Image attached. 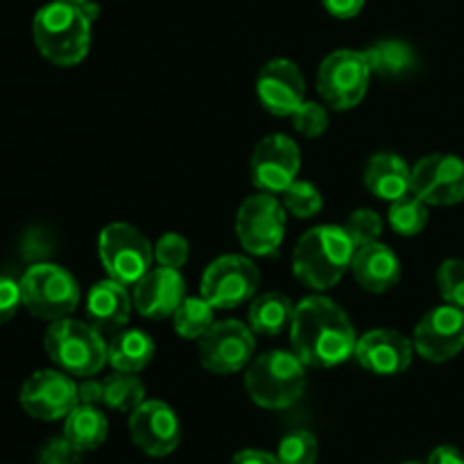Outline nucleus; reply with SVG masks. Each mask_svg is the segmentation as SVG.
I'll list each match as a JSON object with an SVG mask.
<instances>
[{
  "label": "nucleus",
  "mask_w": 464,
  "mask_h": 464,
  "mask_svg": "<svg viewBox=\"0 0 464 464\" xmlns=\"http://www.w3.org/2000/svg\"><path fill=\"white\" fill-rule=\"evenodd\" d=\"M290 343L304 365L329 370L353 356L358 335L347 313L334 299L313 295L295 306Z\"/></svg>",
  "instance_id": "f257e3e1"
},
{
  "label": "nucleus",
  "mask_w": 464,
  "mask_h": 464,
  "mask_svg": "<svg viewBox=\"0 0 464 464\" xmlns=\"http://www.w3.org/2000/svg\"><path fill=\"white\" fill-rule=\"evenodd\" d=\"M356 247L344 227L322 225L306 231L293 252V272L313 290H329L352 270Z\"/></svg>",
  "instance_id": "f03ea898"
},
{
  "label": "nucleus",
  "mask_w": 464,
  "mask_h": 464,
  "mask_svg": "<svg viewBox=\"0 0 464 464\" xmlns=\"http://www.w3.org/2000/svg\"><path fill=\"white\" fill-rule=\"evenodd\" d=\"M91 18L82 5L54 3L44 5L32 21V36L48 62L57 66H75L89 54Z\"/></svg>",
  "instance_id": "7ed1b4c3"
},
{
  "label": "nucleus",
  "mask_w": 464,
  "mask_h": 464,
  "mask_svg": "<svg viewBox=\"0 0 464 464\" xmlns=\"http://www.w3.org/2000/svg\"><path fill=\"white\" fill-rule=\"evenodd\" d=\"M249 399L266 411H285L306 390V365L295 352L275 349L254 358L245 372Z\"/></svg>",
  "instance_id": "20e7f679"
},
{
  "label": "nucleus",
  "mask_w": 464,
  "mask_h": 464,
  "mask_svg": "<svg viewBox=\"0 0 464 464\" xmlns=\"http://www.w3.org/2000/svg\"><path fill=\"white\" fill-rule=\"evenodd\" d=\"M44 347L59 370L82 379L95 376L109 362V347L102 340V334L95 326L71 317H63L48 326Z\"/></svg>",
  "instance_id": "39448f33"
},
{
  "label": "nucleus",
  "mask_w": 464,
  "mask_h": 464,
  "mask_svg": "<svg viewBox=\"0 0 464 464\" xmlns=\"http://www.w3.org/2000/svg\"><path fill=\"white\" fill-rule=\"evenodd\" d=\"M18 284L23 306L39 320H63L80 304V285L75 276L54 263H32Z\"/></svg>",
  "instance_id": "423d86ee"
},
{
  "label": "nucleus",
  "mask_w": 464,
  "mask_h": 464,
  "mask_svg": "<svg viewBox=\"0 0 464 464\" xmlns=\"http://www.w3.org/2000/svg\"><path fill=\"white\" fill-rule=\"evenodd\" d=\"M98 254L109 279L122 285H136L152 270L154 247L127 222H113L100 231Z\"/></svg>",
  "instance_id": "0eeeda50"
},
{
  "label": "nucleus",
  "mask_w": 464,
  "mask_h": 464,
  "mask_svg": "<svg viewBox=\"0 0 464 464\" xmlns=\"http://www.w3.org/2000/svg\"><path fill=\"white\" fill-rule=\"evenodd\" d=\"M372 68L365 53L358 50H335L317 71V93L335 111H347L362 102L370 86Z\"/></svg>",
  "instance_id": "6e6552de"
},
{
  "label": "nucleus",
  "mask_w": 464,
  "mask_h": 464,
  "mask_svg": "<svg viewBox=\"0 0 464 464\" xmlns=\"http://www.w3.org/2000/svg\"><path fill=\"white\" fill-rule=\"evenodd\" d=\"M236 236L252 256H270L285 236V208L275 195L258 193L245 199L236 216Z\"/></svg>",
  "instance_id": "1a4fd4ad"
},
{
  "label": "nucleus",
  "mask_w": 464,
  "mask_h": 464,
  "mask_svg": "<svg viewBox=\"0 0 464 464\" xmlns=\"http://www.w3.org/2000/svg\"><path fill=\"white\" fill-rule=\"evenodd\" d=\"M261 285V272L240 254H227L216 258L204 270L202 297L213 308H236L247 304Z\"/></svg>",
  "instance_id": "9d476101"
},
{
  "label": "nucleus",
  "mask_w": 464,
  "mask_h": 464,
  "mask_svg": "<svg viewBox=\"0 0 464 464\" xmlns=\"http://www.w3.org/2000/svg\"><path fill=\"white\" fill-rule=\"evenodd\" d=\"M254 331L238 320L216 322L199 338V362L213 374H234L252 362Z\"/></svg>",
  "instance_id": "9b49d317"
},
{
  "label": "nucleus",
  "mask_w": 464,
  "mask_h": 464,
  "mask_svg": "<svg viewBox=\"0 0 464 464\" xmlns=\"http://www.w3.org/2000/svg\"><path fill=\"white\" fill-rule=\"evenodd\" d=\"M302 152L285 134H270L261 139L249 159V177L261 193H284L299 175Z\"/></svg>",
  "instance_id": "f8f14e48"
},
{
  "label": "nucleus",
  "mask_w": 464,
  "mask_h": 464,
  "mask_svg": "<svg viewBox=\"0 0 464 464\" xmlns=\"http://www.w3.org/2000/svg\"><path fill=\"white\" fill-rule=\"evenodd\" d=\"M21 408L41 421L66 420L68 412L80 403L77 383L71 374L57 370H39L23 383L18 394Z\"/></svg>",
  "instance_id": "ddd939ff"
},
{
  "label": "nucleus",
  "mask_w": 464,
  "mask_h": 464,
  "mask_svg": "<svg viewBox=\"0 0 464 464\" xmlns=\"http://www.w3.org/2000/svg\"><path fill=\"white\" fill-rule=\"evenodd\" d=\"M411 193L429 207L464 202V161L456 154H429L412 168Z\"/></svg>",
  "instance_id": "4468645a"
},
{
  "label": "nucleus",
  "mask_w": 464,
  "mask_h": 464,
  "mask_svg": "<svg viewBox=\"0 0 464 464\" xmlns=\"http://www.w3.org/2000/svg\"><path fill=\"white\" fill-rule=\"evenodd\" d=\"M415 352L429 362H447L464 349V308L438 306L415 329Z\"/></svg>",
  "instance_id": "2eb2a0df"
},
{
  "label": "nucleus",
  "mask_w": 464,
  "mask_h": 464,
  "mask_svg": "<svg viewBox=\"0 0 464 464\" xmlns=\"http://www.w3.org/2000/svg\"><path fill=\"white\" fill-rule=\"evenodd\" d=\"M130 433L136 447L152 458L170 456L181 442L179 417L163 401H143L130 412Z\"/></svg>",
  "instance_id": "dca6fc26"
},
{
  "label": "nucleus",
  "mask_w": 464,
  "mask_h": 464,
  "mask_svg": "<svg viewBox=\"0 0 464 464\" xmlns=\"http://www.w3.org/2000/svg\"><path fill=\"white\" fill-rule=\"evenodd\" d=\"M256 93L263 109L272 116H293L306 100V82L302 71L290 59H272L261 68L256 80Z\"/></svg>",
  "instance_id": "f3484780"
},
{
  "label": "nucleus",
  "mask_w": 464,
  "mask_h": 464,
  "mask_svg": "<svg viewBox=\"0 0 464 464\" xmlns=\"http://www.w3.org/2000/svg\"><path fill=\"white\" fill-rule=\"evenodd\" d=\"M412 353L415 344L403 334L392 329H374L358 338L353 358L372 374L394 376L411 367Z\"/></svg>",
  "instance_id": "a211bd4d"
},
{
  "label": "nucleus",
  "mask_w": 464,
  "mask_h": 464,
  "mask_svg": "<svg viewBox=\"0 0 464 464\" xmlns=\"http://www.w3.org/2000/svg\"><path fill=\"white\" fill-rule=\"evenodd\" d=\"M186 299V281L179 270L154 267L134 285L131 302L139 315L148 320H166L175 315L179 304Z\"/></svg>",
  "instance_id": "6ab92c4d"
},
{
  "label": "nucleus",
  "mask_w": 464,
  "mask_h": 464,
  "mask_svg": "<svg viewBox=\"0 0 464 464\" xmlns=\"http://www.w3.org/2000/svg\"><path fill=\"white\" fill-rule=\"evenodd\" d=\"M131 308H134V302L127 293V285L113 279L98 281L86 297V317H89V324L95 326L100 334H113L122 329L130 322Z\"/></svg>",
  "instance_id": "aec40b11"
},
{
  "label": "nucleus",
  "mask_w": 464,
  "mask_h": 464,
  "mask_svg": "<svg viewBox=\"0 0 464 464\" xmlns=\"http://www.w3.org/2000/svg\"><path fill=\"white\" fill-rule=\"evenodd\" d=\"M352 272L358 284L370 293H388L390 288L399 284L401 279V263L397 254L383 243H370L356 247L352 258Z\"/></svg>",
  "instance_id": "412c9836"
},
{
  "label": "nucleus",
  "mask_w": 464,
  "mask_h": 464,
  "mask_svg": "<svg viewBox=\"0 0 464 464\" xmlns=\"http://www.w3.org/2000/svg\"><path fill=\"white\" fill-rule=\"evenodd\" d=\"M411 181L412 168L399 154L379 152L365 166V186L372 195L388 202L411 193Z\"/></svg>",
  "instance_id": "4be33fe9"
},
{
  "label": "nucleus",
  "mask_w": 464,
  "mask_h": 464,
  "mask_svg": "<svg viewBox=\"0 0 464 464\" xmlns=\"http://www.w3.org/2000/svg\"><path fill=\"white\" fill-rule=\"evenodd\" d=\"M109 435V421L98 406L91 403H77L68 412L63 421V438L77 449V451H95L102 447Z\"/></svg>",
  "instance_id": "5701e85b"
},
{
  "label": "nucleus",
  "mask_w": 464,
  "mask_h": 464,
  "mask_svg": "<svg viewBox=\"0 0 464 464\" xmlns=\"http://www.w3.org/2000/svg\"><path fill=\"white\" fill-rule=\"evenodd\" d=\"M154 340L150 338L145 331L140 329H127L121 331L116 338L109 344V365L118 372H130V374H139L145 367L152 362Z\"/></svg>",
  "instance_id": "b1692460"
},
{
  "label": "nucleus",
  "mask_w": 464,
  "mask_h": 464,
  "mask_svg": "<svg viewBox=\"0 0 464 464\" xmlns=\"http://www.w3.org/2000/svg\"><path fill=\"white\" fill-rule=\"evenodd\" d=\"M249 329L258 335H281L290 329L295 317V306L285 295L266 293L256 297L249 306Z\"/></svg>",
  "instance_id": "393cba45"
},
{
  "label": "nucleus",
  "mask_w": 464,
  "mask_h": 464,
  "mask_svg": "<svg viewBox=\"0 0 464 464\" xmlns=\"http://www.w3.org/2000/svg\"><path fill=\"white\" fill-rule=\"evenodd\" d=\"M372 72L383 77H401L417 66V53L401 39H383L365 50Z\"/></svg>",
  "instance_id": "a878e982"
},
{
  "label": "nucleus",
  "mask_w": 464,
  "mask_h": 464,
  "mask_svg": "<svg viewBox=\"0 0 464 464\" xmlns=\"http://www.w3.org/2000/svg\"><path fill=\"white\" fill-rule=\"evenodd\" d=\"M104 406L116 412H134L145 401V385L139 376L130 372H113L102 381Z\"/></svg>",
  "instance_id": "bb28decb"
},
{
  "label": "nucleus",
  "mask_w": 464,
  "mask_h": 464,
  "mask_svg": "<svg viewBox=\"0 0 464 464\" xmlns=\"http://www.w3.org/2000/svg\"><path fill=\"white\" fill-rule=\"evenodd\" d=\"M216 308L199 295V297H186L172 315V326L177 335L184 340H199L216 322H213Z\"/></svg>",
  "instance_id": "cd10ccee"
},
{
  "label": "nucleus",
  "mask_w": 464,
  "mask_h": 464,
  "mask_svg": "<svg viewBox=\"0 0 464 464\" xmlns=\"http://www.w3.org/2000/svg\"><path fill=\"white\" fill-rule=\"evenodd\" d=\"M388 222L399 236H417L424 231L429 222V204L421 202L415 193H408L403 198L390 202Z\"/></svg>",
  "instance_id": "c85d7f7f"
},
{
  "label": "nucleus",
  "mask_w": 464,
  "mask_h": 464,
  "mask_svg": "<svg viewBox=\"0 0 464 464\" xmlns=\"http://www.w3.org/2000/svg\"><path fill=\"white\" fill-rule=\"evenodd\" d=\"M284 208L295 218H313L322 211V193L311 184V181L295 179L288 188L284 190Z\"/></svg>",
  "instance_id": "c756f323"
},
{
  "label": "nucleus",
  "mask_w": 464,
  "mask_h": 464,
  "mask_svg": "<svg viewBox=\"0 0 464 464\" xmlns=\"http://www.w3.org/2000/svg\"><path fill=\"white\" fill-rule=\"evenodd\" d=\"M281 464H315L317 460V440L308 430H293L285 435L276 451Z\"/></svg>",
  "instance_id": "7c9ffc66"
},
{
  "label": "nucleus",
  "mask_w": 464,
  "mask_h": 464,
  "mask_svg": "<svg viewBox=\"0 0 464 464\" xmlns=\"http://www.w3.org/2000/svg\"><path fill=\"white\" fill-rule=\"evenodd\" d=\"M344 231L352 238L353 247H362V245L376 243L381 238V234H383V220L372 208H358V211H353L349 216Z\"/></svg>",
  "instance_id": "2f4dec72"
},
{
  "label": "nucleus",
  "mask_w": 464,
  "mask_h": 464,
  "mask_svg": "<svg viewBox=\"0 0 464 464\" xmlns=\"http://www.w3.org/2000/svg\"><path fill=\"white\" fill-rule=\"evenodd\" d=\"M440 295L451 306L464 308V261L462 258H449L438 270Z\"/></svg>",
  "instance_id": "473e14b6"
},
{
  "label": "nucleus",
  "mask_w": 464,
  "mask_h": 464,
  "mask_svg": "<svg viewBox=\"0 0 464 464\" xmlns=\"http://www.w3.org/2000/svg\"><path fill=\"white\" fill-rule=\"evenodd\" d=\"M188 240L184 236L175 234V231L163 234L157 240V245H154V261L161 267H170V270H181L186 266V261H188Z\"/></svg>",
  "instance_id": "72a5a7b5"
},
{
  "label": "nucleus",
  "mask_w": 464,
  "mask_h": 464,
  "mask_svg": "<svg viewBox=\"0 0 464 464\" xmlns=\"http://www.w3.org/2000/svg\"><path fill=\"white\" fill-rule=\"evenodd\" d=\"M293 125L306 139H317L329 127V113H326V109L320 102H304L293 113Z\"/></svg>",
  "instance_id": "f704fd0d"
},
{
  "label": "nucleus",
  "mask_w": 464,
  "mask_h": 464,
  "mask_svg": "<svg viewBox=\"0 0 464 464\" xmlns=\"http://www.w3.org/2000/svg\"><path fill=\"white\" fill-rule=\"evenodd\" d=\"M21 306V284L16 279H12V276L0 275V326L7 324Z\"/></svg>",
  "instance_id": "c9c22d12"
},
{
  "label": "nucleus",
  "mask_w": 464,
  "mask_h": 464,
  "mask_svg": "<svg viewBox=\"0 0 464 464\" xmlns=\"http://www.w3.org/2000/svg\"><path fill=\"white\" fill-rule=\"evenodd\" d=\"M80 453L66 438H54L41 449L39 464H80Z\"/></svg>",
  "instance_id": "e433bc0d"
},
{
  "label": "nucleus",
  "mask_w": 464,
  "mask_h": 464,
  "mask_svg": "<svg viewBox=\"0 0 464 464\" xmlns=\"http://www.w3.org/2000/svg\"><path fill=\"white\" fill-rule=\"evenodd\" d=\"M326 12L335 18H353L362 12L365 0H322Z\"/></svg>",
  "instance_id": "4c0bfd02"
},
{
  "label": "nucleus",
  "mask_w": 464,
  "mask_h": 464,
  "mask_svg": "<svg viewBox=\"0 0 464 464\" xmlns=\"http://www.w3.org/2000/svg\"><path fill=\"white\" fill-rule=\"evenodd\" d=\"M77 394H80V403H91V406H98L104 401V383L93 379H84L77 385Z\"/></svg>",
  "instance_id": "58836bf2"
},
{
  "label": "nucleus",
  "mask_w": 464,
  "mask_h": 464,
  "mask_svg": "<svg viewBox=\"0 0 464 464\" xmlns=\"http://www.w3.org/2000/svg\"><path fill=\"white\" fill-rule=\"evenodd\" d=\"M231 464H281L279 458L272 453L258 451V449H245V451L236 453Z\"/></svg>",
  "instance_id": "ea45409f"
},
{
  "label": "nucleus",
  "mask_w": 464,
  "mask_h": 464,
  "mask_svg": "<svg viewBox=\"0 0 464 464\" xmlns=\"http://www.w3.org/2000/svg\"><path fill=\"white\" fill-rule=\"evenodd\" d=\"M426 464H464V456L456 447H447L444 444V447H438L430 453Z\"/></svg>",
  "instance_id": "a19ab883"
},
{
  "label": "nucleus",
  "mask_w": 464,
  "mask_h": 464,
  "mask_svg": "<svg viewBox=\"0 0 464 464\" xmlns=\"http://www.w3.org/2000/svg\"><path fill=\"white\" fill-rule=\"evenodd\" d=\"M62 3H71V5H84V3H89V0H62Z\"/></svg>",
  "instance_id": "79ce46f5"
},
{
  "label": "nucleus",
  "mask_w": 464,
  "mask_h": 464,
  "mask_svg": "<svg viewBox=\"0 0 464 464\" xmlns=\"http://www.w3.org/2000/svg\"><path fill=\"white\" fill-rule=\"evenodd\" d=\"M406 464H420V462H406Z\"/></svg>",
  "instance_id": "37998d69"
}]
</instances>
